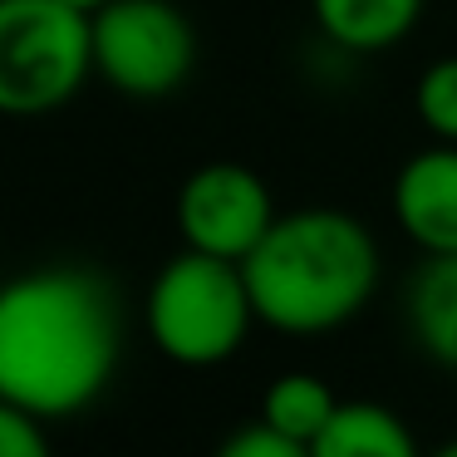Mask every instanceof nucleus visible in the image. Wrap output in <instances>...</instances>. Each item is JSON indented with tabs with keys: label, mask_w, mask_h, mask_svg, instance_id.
<instances>
[{
	"label": "nucleus",
	"mask_w": 457,
	"mask_h": 457,
	"mask_svg": "<svg viewBox=\"0 0 457 457\" xmlns=\"http://www.w3.org/2000/svg\"><path fill=\"white\" fill-rule=\"evenodd\" d=\"M123 354L113 286L89 266H40L0 286V398L35 418H74Z\"/></svg>",
	"instance_id": "f257e3e1"
},
{
	"label": "nucleus",
	"mask_w": 457,
	"mask_h": 457,
	"mask_svg": "<svg viewBox=\"0 0 457 457\" xmlns=\"http://www.w3.org/2000/svg\"><path fill=\"white\" fill-rule=\"evenodd\" d=\"M241 270L261 325L310 339L349 325L369 305L378 286V246L349 212L305 207L276 217Z\"/></svg>",
	"instance_id": "f03ea898"
},
{
	"label": "nucleus",
	"mask_w": 457,
	"mask_h": 457,
	"mask_svg": "<svg viewBox=\"0 0 457 457\" xmlns=\"http://www.w3.org/2000/svg\"><path fill=\"white\" fill-rule=\"evenodd\" d=\"M251 320L256 305L246 290V270L192 246L153 276L148 305H143L153 345L182 369L227 364L246 339Z\"/></svg>",
	"instance_id": "7ed1b4c3"
},
{
	"label": "nucleus",
	"mask_w": 457,
	"mask_h": 457,
	"mask_svg": "<svg viewBox=\"0 0 457 457\" xmlns=\"http://www.w3.org/2000/svg\"><path fill=\"white\" fill-rule=\"evenodd\" d=\"M94 74V15L64 0H0V113L40 119Z\"/></svg>",
	"instance_id": "20e7f679"
},
{
	"label": "nucleus",
	"mask_w": 457,
	"mask_h": 457,
	"mask_svg": "<svg viewBox=\"0 0 457 457\" xmlns=\"http://www.w3.org/2000/svg\"><path fill=\"white\" fill-rule=\"evenodd\" d=\"M197 64V35L172 0H109L94 15V74L129 99H168Z\"/></svg>",
	"instance_id": "39448f33"
},
{
	"label": "nucleus",
	"mask_w": 457,
	"mask_h": 457,
	"mask_svg": "<svg viewBox=\"0 0 457 457\" xmlns=\"http://www.w3.org/2000/svg\"><path fill=\"white\" fill-rule=\"evenodd\" d=\"M270 227V192L246 162H202L178 192V231L192 251L241 266Z\"/></svg>",
	"instance_id": "423d86ee"
},
{
	"label": "nucleus",
	"mask_w": 457,
	"mask_h": 457,
	"mask_svg": "<svg viewBox=\"0 0 457 457\" xmlns=\"http://www.w3.org/2000/svg\"><path fill=\"white\" fill-rule=\"evenodd\" d=\"M394 217L423 256H457V143L423 148L398 168Z\"/></svg>",
	"instance_id": "0eeeda50"
},
{
	"label": "nucleus",
	"mask_w": 457,
	"mask_h": 457,
	"mask_svg": "<svg viewBox=\"0 0 457 457\" xmlns=\"http://www.w3.org/2000/svg\"><path fill=\"white\" fill-rule=\"evenodd\" d=\"M320 35L349 54L394 50L423 15V0H310Z\"/></svg>",
	"instance_id": "6e6552de"
},
{
	"label": "nucleus",
	"mask_w": 457,
	"mask_h": 457,
	"mask_svg": "<svg viewBox=\"0 0 457 457\" xmlns=\"http://www.w3.org/2000/svg\"><path fill=\"white\" fill-rule=\"evenodd\" d=\"M310 457H423V453H418L413 428L394 408L354 398V403L335 408L325 433L310 443Z\"/></svg>",
	"instance_id": "1a4fd4ad"
},
{
	"label": "nucleus",
	"mask_w": 457,
	"mask_h": 457,
	"mask_svg": "<svg viewBox=\"0 0 457 457\" xmlns=\"http://www.w3.org/2000/svg\"><path fill=\"white\" fill-rule=\"evenodd\" d=\"M408 325L433 364L457 374V256H428L408 286Z\"/></svg>",
	"instance_id": "9d476101"
},
{
	"label": "nucleus",
	"mask_w": 457,
	"mask_h": 457,
	"mask_svg": "<svg viewBox=\"0 0 457 457\" xmlns=\"http://www.w3.org/2000/svg\"><path fill=\"white\" fill-rule=\"evenodd\" d=\"M339 398L325 378L315 374H280L261 398V423H270L276 433L295 437V443H315L325 433V423L335 418Z\"/></svg>",
	"instance_id": "9b49d317"
},
{
	"label": "nucleus",
	"mask_w": 457,
	"mask_h": 457,
	"mask_svg": "<svg viewBox=\"0 0 457 457\" xmlns=\"http://www.w3.org/2000/svg\"><path fill=\"white\" fill-rule=\"evenodd\" d=\"M413 109L437 143H457V54L423 70L413 89Z\"/></svg>",
	"instance_id": "f8f14e48"
},
{
	"label": "nucleus",
	"mask_w": 457,
	"mask_h": 457,
	"mask_svg": "<svg viewBox=\"0 0 457 457\" xmlns=\"http://www.w3.org/2000/svg\"><path fill=\"white\" fill-rule=\"evenodd\" d=\"M217 457H310V443H295L270 423H246L217 447Z\"/></svg>",
	"instance_id": "ddd939ff"
},
{
	"label": "nucleus",
	"mask_w": 457,
	"mask_h": 457,
	"mask_svg": "<svg viewBox=\"0 0 457 457\" xmlns=\"http://www.w3.org/2000/svg\"><path fill=\"white\" fill-rule=\"evenodd\" d=\"M45 418L25 413V408L0 398V457H54L45 443Z\"/></svg>",
	"instance_id": "4468645a"
},
{
	"label": "nucleus",
	"mask_w": 457,
	"mask_h": 457,
	"mask_svg": "<svg viewBox=\"0 0 457 457\" xmlns=\"http://www.w3.org/2000/svg\"><path fill=\"white\" fill-rule=\"evenodd\" d=\"M64 5H74V11H84V15H99L109 0H64Z\"/></svg>",
	"instance_id": "2eb2a0df"
},
{
	"label": "nucleus",
	"mask_w": 457,
	"mask_h": 457,
	"mask_svg": "<svg viewBox=\"0 0 457 457\" xmlns=\"http://www.w3.org/2000/svg\"><path fill=\"white\" fill-rule=\"evenodd\" d=\"M433 457H457V443H447V447H437Z\"/></svg>",
	"instance_id": "dca6fc26"
}]
</instances>
